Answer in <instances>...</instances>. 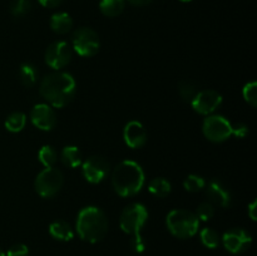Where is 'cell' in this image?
Wrapping results in <instances>:
<instances>
[{"mask_svg": "<svg viewBox=\"0 0 257 256\" xmlns=\"http://www.w3.org/2000/svg\"><path fill=\"white\" fill-rule=\"evenodd\" d=\"M131 248L137 253L143 252L146 250V241L143 240L141 233L132 235V238H131Z\"/></svg>", "mask_w": 257, "mask_h": 256, "instance_id": "cell-30", "label": "cell"}, {"mask_svg": "<svg viewBox=\"0 0 257 256\" xmlns=\"http://www.w3.org/2000/svg\"><path fill=\"white\" fill-rule=\"evenodd\" d=\"M49 233L53 238L58 241H63V242H68V241L73 240V237H74V230L72 228V226L62 220L54 221V222L50 223Z\"/></svg>", "mask_w": 257, "mask_h": 256, "instance_id": "cell-16", "label": "cell"}, {"mask_svg": "<svg viewBox=\"0 0 257 256\" xmlns=\"http://www.w3.org/2000/svg\"><path fill=\"white\" fill-rule=\"evenodd\" d=\"M206 180L200 175H188L183 181V187L188 192H200V191L205 190L206 187Z\"/></svg>", "mask_w": 257, "mask_h": 256, "instance_id": "cell-25", "label": "cell"}, {"mask_svg": "<svg viewBox=\"0 0 257 256\" xmlns=\"http://www.w3.org/2000/svg\"><path fill=\"white\" fill-rule=\"evenodd\" d=\"M148 191L152 196L157 198H165L172 191V186L168 180L163 177H156L153 180H151V182L148 183Z\"/></svg>", "mask_w": 257, "mask_h": 256, "instance_id": "cell-19", "label": "cell"}, {"mask_svg": "<svg viewBox=\"0 0 257 256\" xmlns=\"http://www.w3.org/2000/svg\"><path fill=\"white\" fill-rule=\"evenodd\" d=\"M223 102V98L217 90L213 89H205L197 92L195 98L191 102L193 110L197 112L198 114L202 115H211L221 107Z\"/></svg>", "mask_w": 257, "mask_h": 256, "instance_id": "cell-10", "label": "cell"}, {"mask_svg": "<svg viewBox=\"0 0 257 256\" xmlns=\"http://www.w3.org/2000/svg\"><path fill=\"white\" fill-rule=\"evenodd\" d=\"M123 140L130 148L137 150L143 147L147 142V131L138 120H131L123 130Z\"/></svg>", "mask_w": 257, "mask_h": 256, "instance_id": "cell-15", "label": "cell"}, {"mask_svg": "<svg viewBox=\"0 0 257 256\" xmlns=\"http://www.w3.org/2000/svg\"><path fill=\"white\" fill-rule=\"evenodd\" d=\"M60 160L67 167L77 168L82 166L83 155L77 146H65L60 152Z\"/></svg>", "mask_w": 257, "mask_h": 256, "instance_id": "cell-18", "label": "cell"}, {"mask_svg": "<svg viewBox=\"0 0 257 256\" xmlns=\"http://www.w3.org/2000/svg\"><path fill=\"white\" fill-rule=\"evenodd\" d=\"M196 216L201 221H210L215 216V205L211 202H202L196 210Z\"/></svg>", "mask_w": 257, "mask_h": 256, "instance_id": "cell-29", "label": "cell"}, {"mask_svg": "<svg viewBox=\"0 0 257 256\" xmlns=\"http://www.w3.org/2000/svg\"><path fill=\"white\" fill-rule=\"evenodd\" d=\"M30 9H32L30 0H12L10 2V13L15 18L24 17L30 12Z\"/></svg>", "mask_w": 257, "mask_h": 256, "instance_id": "cell-26", "label": "cell"}, {"mask_svg": "<svg viewBox=\"0 0 257 256\" xmlns=\"http://www.w3.org/2000/svg\"><path fill=\"white\" fill-rule=\"evenodd\" d=\"M75 228L83 241L97 243L108 232V218L104 211L95 206H87L78 212Z\"/></svg>", "mask_w": 257, "mask_h": 256, "instance_id": "cell-3", "label": "cell"}, {"mask_svg": "<svg viewBox=\"0 0 257 256\" xmlns=\"http://www.w3.org/2000/svg\"><path fill=\"white\" fill-rule=\"evenodd\" d=\"M64 177L62 171L55 167H47L38 173L34 187L38 195L43 198H50L57 195L63 187Z\"/></svg>", "mask_w": 257, "mask_h": 256, "instance_id": "cell-6", "label": "cell"}, {"mask_svg": "<svg viewBox=\"0 0 257 256\" xmlns=\"http://www.w3.org/2000/svg\"><path fill=\"white\" fill-rule=\"evenodd\" d=\"M166 225H167L168 231L175 237L186 240V238L193 237L197 233L200 228V220L196 213L177 208L168 212L166 217Z\"/></svg>", "mask_w": 257, "mask_h": 256, "instance_id": "cell-4", "label": "cell"}, {"mask_svg": "<svg viewBox=\"0 0 257 256\" xmlns=\"http://www.w3.org/2000/svg\"><path fill=\"white\" fill-rule=\"evenodd\" d=\"M73 50L80 57L89 58L97 54L100 48L99 35L92 28L82 27L72 35Z\"/></svg>", "mask_w": 257, "mask_h": 256, "instance_id": "cell-7", "label": "cell"}, {"mask_svg": "<svg viewBox=\"0 0 257 256\" xmlns=\"http://www.w3.org/2000/svg\"><path fill=\"white\" fill-rule=\"evenodd\" d=\"M73 58V48L64 40L52 43L45 52V63L54 70L67 67Z\"/></svg>", "mask_w": 257, "mask_h": 256, "instance_id": "cell-9", "label": "cell"}, {"mask_svg": "<svg viewBox=\"0 0 257 256\" xmlns=\"http://www.w3.org/2000/svg\"><path fill=\"white\" fill-rule=\"evenodd\" d=\"M39 92L50 107L63 108L69 104L75 97L77 83L72 74L57 70L43 78Z\"/></svg>", "mask_w": 257, "mask_h": 256, "instance_id": "cell-1", "label": "cell"}, {"mask_svg": "<svg viewBox=\"0 0 257 256\" xmlns=\"http://www.w3.org/2000/svg\"><path fill=\"white\" fill-rule=\"evenodd\" d=\"M30 120L40 131H52L57 124V115L54 109L47 103H39L33 107Z\"/></svg>", "mask_w": 257, "mask_h": 256, "instance_id": "cell-14", "label": "cell"}, {"mask_svg": "<svg viewBox=\"0 0 257 256\" xmlns=\"http://www.w3.org/2000/svg\"><path fill=\"white\" fill-rule=\"evenodd\" d=\"M200 240H201V242H202V245L205 246V247L213 250V248L218 247V245H220L221 237H220V235H218V232L216 230H213V228H211V227H205V228H202V230H201Z\"/></svg>", "mask_w": 257, "mask_h": 256, "instance_id": "cell-24", "label": "cell"}, {"mask_svg": "<svg viewBox=\"0 0 257 256\" xmlns=\"http://www.w3.org/2000/svg\"><path fill=\"white\" fill-rule=\"evenodd\" d=\"M38 2L44 8H57L62 4L63 0H38Z\"/></svg>", "mask_w": 257, "mask_h": 256, "instance_id": "cell-33", "label": "cell"}, {"mask_svg": "<svg viewBox=\"0 0 257 256\" xmlns=\"http://www.w3.org/2000/svg\"><path fill=\"white\" fill-rule=\"evenodd\" d=\"M223 247L231 253H242L248 250L252 243V236L245 228L235 227L226 231L222 236Z\"/></svg>", "mask_w": 257, "mask_h": 256, "instance_id": "cell-12", "label": "cell"}, {"mask_svg": "<svg viewBox=\"0 0 257 256\" xmlns=\"http://www.w3.org/2000/svg\"><path fill=\"white\" fill-rule=\"evenodd\" d=\"M148 221V211L142 203H131L122 211L119 217V226L123 232L128 235L141 233Z\"/></svg>", "mask_w": 257, "mask_h": 256, "instance_id": "cell-5", "label": "cell"}, {"mask_svg": "<svg viewBox=\"0 0 257 256\" xmlns=\"http://www.w3.org/2000/svg\"><path fill=\"white\" fill-rule=\"evenodd\" d=\"M110 165L102 156H92L82 163V173L89 183L97 185L109 175Z\"/></svg>", "mask_w": 257, "mask_h": 256, "instance_id": "cell-11", "label": "cell"}, {"mask_svg": "<svg viewBox=\"0 0 257 256\" xmlns=\"http://www.w3.org/2000/svg\"><path fill=\"white\" fill-rule=\"evenodd\" d=\"M0 256H7V255H5V252H4V251L2 250V248H0Z\"/></svg>", "mask_w": 257, "mask_h": 256, "instance_id": "cell-36", "label": "cell"}, {"mask_svg": "<svg viewBox=\"0 0 257 256\" xmlns=\"http://www.w3.org/2000/svg\"><path fill=\"white\" fill-rule=\"evenodd\" d=\"M145 182V171L136 161H122L113 170L112 185L120 197L136 196L142 191Z\"/></svg>", "mask_w": 257, "mask_h": 256, "instance_id": "cell-2", "label": "cell"}, {"mask_svg": "<svg viewBox=\"0 0 257 256\" xmlns=\"http://www.w3.org/2000/svg\"><path fill=\"white\" fill-rule=\"evenodd\" d=\"M27 124V115L23 112H13L5 120V128L12 133L22 132Z\"/></svg>", "mask_w": 257, "mask_h": 256, "instance_id": "cell-22", "label": "cell"}, {"mask_svg": "<svg viewBox=\"0 0 257 256\" xmlns=\"http://www.w3.org/2000/svg\"><path fill=\"white\" fill-rule=\"evenodd\" d=\"M127 2L132 5H137V7H145V5L150 4L152 0H127Z\"/></svg>", "mask_w": 257, "mask_h": 256, "instance_id": "cell-35", "label": "cell"}, {"mask_svg": "<svg viewBox=\"0 0 257 256\" xmlns=\"http://www.w3.org/2000/svg\"><path fill=\"white\" fill-rule=\"evenodd\" d=\"M250 130H248V125L245 123H236L232 124V135L237 138H245L247 137Z\"/></svg>", "mask_w": 257, "mask_h": 256, "instance_id": "cell-32", "label": "cell"}, {"mask_svg": "<svg viewBox=\"0 0 257 256\" xmlns=\"http://www.w3.org/2000/svg\"><path fill=\"white\" fill-rule=\"evenodd\" d=\"M19 78L20 82L24 87L32 88L37 84L38 78H39V73L38 69L32 64V63H24L20 65L19 69Z\"/></svg>", "mask_w": 257, "mask_h": 256, "instance_id": "cell-20", "label": "cell"}, {"mask_svg": "<svg viewBox=\"0 0 257 256\" xmlns=\"http://www.w3.org/2000/svg\"><path fill=\"white\" fill-rule=\"evenodd\" d=\"M242 95L243 99L247 102V104H250L251 107L255 108L257 105V83L255 80L252 82H248L247 84H245L242 89Z\"/></svg>", "mask_w": 257, "mask_h": 256, "instance_id": "cell-28", "label": "cell"}, {"mask_svg": "<svg viewBox=\"0 0 257 256\" xmlns=\"http://www.w3.org/2000/svg\"><path fill=\"white\" fill-rule=\"evenodd\" d=\"M197 88L190 80H183L178 85V93H180V97L182 98L185 102H192V99L195 98V95L197 94Z\"/></svg>", "mask_w": 257, "mask_h": 256, "instance_id": "cell-27", "label": "cell"}, {"mask_svg": "<svg viewBox=\"0 0 257 256\" xmlns=\"http://www.w3.org/2000/svg\"><path fill=\"white\" fill-rule=\"evenodd\" d=\"M7 256H29V248L24 243H15L8 250Z\"/></svg>", "mask_w": 257, "mask_h": 256, "instance_id": "cell-31", "label": "cell"}, {"mask_svg": "<svg viewBox=\"0 0 257 256\" xmlns=\"http://www.w3.org/2000/svg\"><path fill=\"white\" fill-rule=\"evenodd\" d=\"M256 207H257V201L253 200L252 202L248 205V208H247L248 216H250L251 220H253V221H255L256 217H257V216H256Z\"/></svg>", "mask_w": 257, "mask_h": 256, "instance_id": "cell-34", "label": "cell"}, {"mask_svg": "<svg viewBox=\"0 0 257 256\" xmlns=\"http://www.w3.org/2000/svg\"><path fill=\"white\" fill-rule=\"evenodd\" d=\"M180 2H182V3H190V2H192V0H180Z\"/></svg>", "mask_w": 257, "mask_h": 256, "instance_id": "cell-37", "label": "cell"}, {"mask_svg": "<svg viewBox=\"0 0 257 256\" xmlns=\"http://www.w3.org/2000/svg\"><path fill=\"white\" fill-rule=\"evenodd\" d=\"M38 160H39V162L42 163L45 168L54 167V165L58 161L57 150L50 145L43 146L39 150V152H38Z\"/></svg>", "mask_w": 257, "mask_h": 256, "instance_id": "cell-23", "label": "cell"}, {"mask_svg": "<svg viewBox=\"0 0 257 256\" xmlns=\"http://www.w3.org/2000/svg\"><path fill=\"white\" fill-rule=\"evenodd\" d=\"M206 195L210 198V202L213 205L222 208H228L232 203V195L228 190L225 182H222L218 178H212L206 183Z\"/></svg>", "mask_w": 257, "mask_h": 256, "instance_id": "cell-13", "label": "cell"}, {"mask_svg": "<svg viewBox=\"0 0 257 256\" xmlns=\"http://www.w3.org/2000/svg\"><path fill=\"white\" fill-rule=\"evenodd\" d=\"M49 24L53 32L57 33V34H67L72 29L73 19L68 13H55L50 18Z\"/></svg>", "mask_w": 257, "mask_h": 256, "instance_id": "cell-17", "label": "cell"}, {"mask_svg": "<svg viewBox=\"0 0 257 256\" xmlns=\"http://www.w3.org/2000/svg\"><path fill=\"white\" fill-rule=\"evenodd\" d=\"M202 132L211 142L221 143L227 141L232 136V124L223 115L211 114L203 120Z\"/></svg>", "mask_w": 257, "mask_h": 256, "instance_id": "cell-8", "label": "cell"}, {"mask_svg": "<svg viewBox=\"0 0 257 256\" xmlns=\"http://www.w3.org/2000/svg\"><path fill=\"white\" fill-rule=\"evenodd\" d=\"M125 8V0H100L99 9L103 15L109 18L122 14Z\"/></svg>", "mask_w": 257, "mask_h": 256, "instance_id": "cell-21", "label": "cell"}]
</instances>
